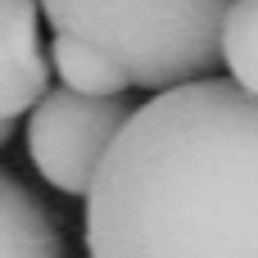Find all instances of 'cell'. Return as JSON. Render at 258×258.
Returning a JSON list of instances; mask_svg holds the SVG:
<instances>
[{"label": "cell", "instance_id": "obj_8", "mask_svg": "<svg viewBox=\"0 0 258 258\" xmlns=\"http://www.w3.org/2000/svg\"><path fill=\"white\" fill-rule=\"evenodd\" d=\"M14 127H18V118H0V145H9V136H14Z\"/></svg>", "mask_w": 258, "mask_h": 258}, {"label": "cell", "instance_id": "obj_4", "mask_svg": "<svg viewBox=\"0 0 258 258\" xmlns=\"http://www.w3.org/2000/svg\"><path fill=\"white\" fill-rule=\"evenodd\" d=\"M50 86L36 0H0V118H23Z\"/></svg>", "mask_w": 258, "mask_h": 258}, {"label": "cell", "instance_id": "obj_2", "mask_svg": "<svg viewBox=\"0 0 258 258\" xmlns=\"http://www.w3.org/2000/svg\"><path fill=\"white\" fill-rule=\"evenodd\" d=\"M59 36L109 54L132 86L163 91L218 68V23L227 0H36Z\"/></svg>", "mask_w": 258, "mask_h": 258}, {"label": "cell", "instance_id": "obj_5", "mask_svg": "<svg viewBox=\"0 0 258 258\" xmlns=\"http://www.w3.org/2000/svg\"><path fill=\"white\" fill-rule=\"evenodd\" d=\"M0 258H68L50 209L0 168Z\"/></svg>", "mask_w": 258, "mask_h": 258}, {"label": "cell", "instance_id": "obj_1", "mask_svg": "<svg viewBox=\"0 0 258 258\" xmlns=\"http://www.w3.org/2000/svg\"><path fill=\"white\" fill-rule=\"evenodd\" d=\"M254 122L231 77L132 104L86 186V258H254Z\"/></svg>", "mask_w": 258, "mask_h": 258}, {"label": "cell", "instance_id": "obj_6", "mask_svg": "<svg viewBox=\"0 0 258 258\" xmlns=\"http://www.w3.org/2000/svg\"><path fill=\"white\" fill-rule=\"evenodd\" d=\"M45 63H50L54 77H59L68 91H77V95H127V91H132L127 73H122L109 54H100L95 45H86V41H77V36H59V32H54Z\"/></svg>", "mask_w": 258, "mask_h": 258}, {"label": "cell", "instance_id": "obj_3", "mask_svg": "<svg viewBox=\"0 0 258 258\" xmlns=\"http://www.w3.org/2000/svg\"><path fill=\"white\" fill-rule=\"evenodd\" d=\"M132 113L127 95H77L68 86L41 91L27 109V159L59 195H86L100 154Z\"/></svg>", "mask_w": 258, "mask_h": 258}, {"label": "cell", "instance_id": "obj_7", "mask_svg": "<svg viewBox=\"0 0 258 258\" xmlns=\"http://www.w3.org/2000/svg\"><path fill=\"white\" fill-rule=\"evenodd\" d=\"M254 9L258 0H227L222 23H218V63L227 77L254 95L258 86V36H254Z\"/></svg>", "mask_w": 258, "mask_h": 258}]
</instances>
